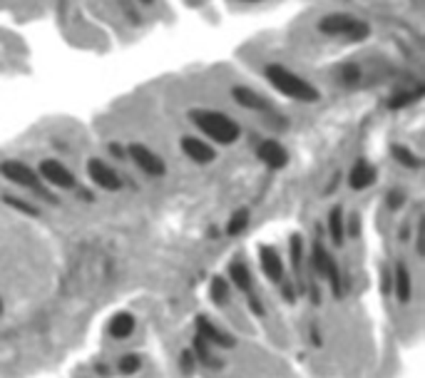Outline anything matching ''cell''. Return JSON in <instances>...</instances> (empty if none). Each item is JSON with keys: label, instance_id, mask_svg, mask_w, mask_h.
<instances>
[{"label": "cell", "instance_id": "obj_2", "mask_svg": "<svg viewBox=\"0 0 425 378\" xmlns=\"http://www.w3.org/2000/svg\"><path fill=\"white\" fill-rule=\"evenodd\" d=\"M191 122L197 124L204 135L211 137V140L219 144H234L241 137L239 124L232 117H227V115H222V112L197 110V112H191Z\"/></svg>", "mask_w": 425, "mask_h": 378}, {"label": "cell", "instance_id": "obj_14", "mask_svg": "<svg viewBox=\"0 0 425 378\" xmlns=\"http://www.w3.org/2000/svg\"><path fill=\"white\" fill-rule=\"evenodd\" d=\"M234 93V100L239 102L241 107H247V110H254V112H264L266 107H269V102H266L261 95H256L252 90V87H234L232 90Z\"/></svg>", "mask_w": 425, "mask_h": 378}, {"label": "cell", "instance_id": "obj_18", "mask_svg": "<svg viewBox=\"0 0 425 378\" xmlns=\"http://www.w3.org/2000/svg\"><path fill=\"white\" fill-rule=\"evenodd\" d=\"M229 274H232V281L239 286L241 292H249V289H252V274H249V269L244 267V264H239V261L232 264Z\"/></svg>", "mask_w": 425, "mask_h": 378}, {"label": "cell", "instance_id": "obj_17", "mask_svg": "<svg viewBox=\"0 0 425 378\" xmlns=\"http://www.w3.org/2000/svg\"><path fill=\"white\" fill-rule=\"evenodd\" d=\"M390 292L398 294V301H408L410 299V274H408V269L398 267L395 269V276H393V289Z\"/></svg>", "mask_w": 425, "mask_h": 378}, {"label": "cell", "instance_id": "obj_7", "mask_svg": "<svg viewBox=\"0 0 425 378\" xmlns=\"http://www.w3.org/2000/svg\"><path fill=\"white\" fill-rule=\"evenodd\" d=\"M87 172H90V177H93V182L97 187H102V189H107V192H117L120 189V177L115 174V169H110L102 160H90L87 162Z\"/></svg>", "mask_w": 425, "mask_h": 378}, {"label": "cell", "instance_id": "obj_10", "mask_svg": "<svg viewBox=\"0 0 425 378\" xmlns=\"http://www.w3.org/2000/svg\"><path fill=\"white\" fill-rule=\"evenodd\" d=\"M197 329H199V339H204L207 343H216V346H229V348L234 346V339H232L227 331L216 329L209 319L199 316L197 319Z\"/></svg>", "mask_w": 425, "mask_h": 378}, {"label": "cell", "instance_id": "obj_30", "mask_svg": "<svg viewBox=\"0 0 425 378\" xmlns=\"http://www.w3.org/2000/svg\"><path fill=\"white\" fill-rule=\"evenodd\" d=\"M0 311H3V304H0Z\"/></svg>", "mask_w": 425, "mask_h": 378}, {"label": "cell", "instance_id": "obj_24", "mask_svg": "<svg viewBox=\"0 0 425 378\" xmlns=\"http://www.w3.org/2000/svg\"><path fill=\"white\" fill-rule=\"evenodd\" d=\"M358 77H361V70H358L356 65H346V68L341 70V80H343L346 85H351V82H358Z\"/></svg>", "mask_w": 425, "mask_h": 378}, {"label": "cell", "instance_id": "obj_9", "mask_svg": "<svg viewBox=\"0 0 425 378\" xmlns=\"http://www.w3.org/2000/svg\"><path fill=\"white\" fill-rule=\"evenodd\" d=\"M182 152H185L191 162H197V164H207V162H211L216 157L214 149L207 142H202V140H197V137H185V140H182Z\"/></svg>", "mask_w": 425, "mask_h": 378}, {"label": "cell", "instance_id": "obj_20", "mask_svg": "<svg viewBox=\"0 0 425 378\" xmlns=\"http://www.w3.org/2000/svg\"><path fill=\"white\" fill-rule=\"evenodd\" d=\"M393 157H395L398 162H401V164H406L408 169H418V167H420V160H418V157H415L408 147H401V144H395V147H393Z\"/></svg>", "mask_w": 425, "mask_h": 378}, {"label": "cell", "instance_id": "obj_23", "mask_svg": "<svg viewBox=\"0 0 425 378\" xmlns=\"http://www.w3.org/2000/svg\"><path fill=\"white\" fill-rule=\"evenodd\" d=\"M420 95H423V90H420V87L415 90V93H410V95L403 93V95H398V97H395L393 102H390V107H395V110H398V107H406V105H410V102H415V100H418Z\"/></svg>", "mask_w": 425, "mask_h": 378}, {"label": "cell", "instance_id": "obj_28", "mask_svg": "<svg viewBox=\"0 0 425 378\" xmlns=\"http://www.w3.org/2000/svg\"><path fill=\"white\" fill-rule=\"evenodd\" d=\"M244 3H259V0H244Z\"/></svg>", "mask_w": 425, "mask_h": 378}, {"label": "cell", "instance_id": "obj_4", "mask_svg": "<svg viewBox=\"0 0 425 378\" xmlns=\"http://www.w3.org/2000/svg\"><path fill=\"white\" fill-rule=\"evenodd\" d=\"M0 174H3L6 180L15 182V185L28 187V189H35V192H40V180H37L35 169H30L28 164H23V162H18V160L3 162V164H0Z\"/></svg>", "mask_w": 425, "mask_h": 378}, {"label": "cell", "instance_id": "obj_26", "mask_svg": "<svg viewBox=\"0 0 425 378\" xmlns=\"http://www.w3.org/2000/svg\"><path fill=\"white\" fill-rule=\"evenodd\" d=\"M8 205H12V207H18V211H30V214H35V209L32 207H28L25 202H18V199H6Z\"/></svg>", "mask_w": 425, "mask_h": 378}, {"label": "cell", "instance_id": "obj_22", "mask_svg": "<svg viewBox=\"0 0 425 378\" xmlns=\"http://www.w3.org/2000/svg\"><path fill=\"white\" fill-rule=\"evenodd\" d=\"M211 299H214L216 304H227L229 299V286L224 279H214L211 281Z\"/></svg>", "mask_w": 425, "mask_h": 378}, {"label": "cell", "instance_id": "obj_8", "mask_svg": "<svg viewBox=\"0 0 425 378\" xmlns=\"http://www.w3.org/2000/svg\"><path fill=\"white\" fill-rule=\"evenodd\" d=\"M259 160L264 162L266 167L281 169V167H286L289 155H286V149H283L276 140H266V142L259 144Z\"/></svg>", "mask_w": 425, "mask_h": 378}, {"label": "cell", "instance_id": "obj_21", "mask_svg": "<svg viewBox=\"0 0 425 378\" xmlns=\"http://www.w3.org/2000/svg\"><path fill=\"white\" fill-rule=\"evenodd\" d=\"M301 254H303V244L299 236H291V261H294L296 274H299V286L303 292V279H301Z\"/></svg>", "mask_w": 425, "mask_h": 378}, {"label": "cell", "instance_id": "obj_11", "mask_svg": "<svg viewBox=\"0 0 425 378\" xmlns=\"http://www.w3.org/2000/svg\"><path fill=\"white\" fill-rule=\"evenodd\" d=\"M259 261H261V272L266 274V279L281 281V276H283V264H281V256H278L276 249H274V247H261Z\"/></svg>", "mask_w": 425, "mask_h": 378}, {"label": "cell", "instance_id": "obj_19", "mask_svg": "<svg viewBox=\"0 0 425 378\" xmlns=\"http://www.w3.org/2000/svg\"><path fill=\"white\" fill-rule=\"evenodd\" d=\"M249 227V211L247 209H239L234 214V217L229 219V224H227V234H232V236H236V234H241V231L247 229Z\"/></svg>", "mask_w": 425, "mask_h": 378}, {"label": "cell", "instance_id": "obj_6", "mask_svg": "<svg viewBox=\"0 0 425 378\" xmlns=\"http://www.w3.org/2000/svg\"><path fill=\"white\" fill-rule=\"evenodd\" d=\"M40 174H43V180H48L50 185L60 187V189H75V177L62 162L57 160H45L40 164Z\"/></svg>", "mask_w": 425, "mask_h": 378}, {"label": "cell", "instance_id": "obj_13", "mask_svg": "<svg viewBox=\"0 0 425 378\" xmlns=\"http://www.w3.org/2000/svg\"><path fill=\"white\" fill-rule=\"evenodd\" d=\"M373 182H376V169L370 167V164H366V162H358L356 167L351 169V174H348V185H351L356 192L368 189Z\"/></svg>", "mask_w": 425, "mask_h": 378}, {"label": "cell", "instance_id": "obj_5", "mask_svg": "<svg viewBox=\"0 0 425 378\" xmlns=\"http://www.w3.org/2000/svg\"><path fill=\"white\" fill-rule=\"evenodd\" d=\"M130 155L132 160H135V164L142 169L144 174H152V177H162V174L167 172L164 162L160 160V157L154 155L152 149L144 147V144H132L130 147Z\"/></svg>", "mask_w": 425, "mask_h": 378}, {"label": "cell", "instance_id": "obj_15", "mask_svg": "<svg viewBox=\"0 0 425 378\" xmlns=\"http://www.w3.org/2000/svg\"><path fill=\"white\" fill-rule=\"evenodd\" d=\"M135 331V316L132 314H117L110 321V336L112 339H127Z\"/></svg>", "mask_w": 425, "mask_h": 378}, {"label": "cell", "instance_id": "obj_3", "mask_svg": "<svg viewBox=\"0 0 425 378\" xmlns=\"http://www.w3.org/2000/svg\"><path fill=\"white\" fill-rule=\"evenodd\" d=\"M314 267H316V272H319L321 276H323V279L331 284V292L336 294V296H341V294H343V284H341L339 264L333 261V256L328 254V252L321 247V244H316V247H314Z\"/></svg>", "mask_w": 425, "mask_h": 378}, {"label": "cell", "instance_id": "obj_12", "mask_svg": "<svg viewBox=\"0 0 425 378\" xmlns=\"http://www.w3.org/2000/svg\"><path fill=\"white\" fill-rule=\"evenodd\" d=\"M356 28V20L348 18V15H326V18L319 23V30L323 35H348V32Z\"/></svg>", "mask_w": 425, "mask_h": 378}, {"label": "cell", "instance_id": "obj_27", "mask_svg": "<svg viewBox=\"0 0 425 378\" xmlns=\"http://www.w3.org/2000/svg\"><path fill=\"white\" fill-rule=\"evenodd\" d=\"M388 202H390V207H398V205H401V202H403V197H401V194H398V192H393V194H390V197H388Z\"/></svg>", "mask_w": 425, "mask_h": 378}, {"label": "cell", "instance_id": "obj_25", "mask_svg": "<svg viewBox=\"0 0 425 378\" xmlns=\"http://www.w3.org/2000/svg\"><path fill=\"white\" fill-rule=\"evenodd\" d=\"M120 368H122V373L140 371V359H137V356H124V359L120 361Z\"/></svg>", "mask_w": 425, "mask_h": 378}, {"label": "cell", "instance_id": "obj_1", "mask_svg": "<svg viewBox=\"0 0 425 378\" xmlns=\"http://www.w3.org/2000/svg\"><path fill=\"white\" fill-rule=\"evenodd\" d=\"M266 80L272 82L281 95L296 100V102H316L321 97V93L311 82H306L303 77L291 73L289 68H283V65H269L266 68Z\"/></svg>", "mask_w": 425, "mask_h": 378}, {"label": "cell", "instance_id": "obj_29", "mask_svg": "<svg viewBox=\"0 0 425 378\" xmlns=\"http://www.w3.org/2000/svg\"><path fill=\"white\" fill-rule=\"evenodd\" d=\"M140 3H147V6H149V3H152V0H140Z\"/></svg>", "mask_w": 425, "mask_h": 378}, {"label": "cell", "instance_id": "obj_16", "mask_svg": "<svg viewBox=\"0 0 425 378\" xmlns=\"http://www.w3.org/2000/svg\"><path fill=\"white\" fill-rule=\"evenodd\" d=\"M328 234H331V242L336 244V247H341L346 239V219L343 214H341V209L336 207V209L331 211V217H328Z\"/></svg>", "mask_w": 425, "mask_h": 378}]
</instances>
